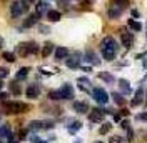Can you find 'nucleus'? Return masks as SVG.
<instances>
[{
    "instance_id": "obj_1",
    "label": "nucleus",
    "mask_w": 147,
    "mask_h": 143,
    "mask_svg": "<svg viewBox=\"0 0 147 143\" xmlns=\"http://www.w3.org/2000/svg\"><path fill=\"white\" fill-rule=\"evenodd\" d=\"M30 107L24 102H5L3 103V112L9 113V115H20V113H27Z\"/></svg>"
},
{
    "instance_id": "obj_2",
    "label": "nucleus",
    "mask_w": 147,
    "mask_h": 143,
    "mask_svg": "<svg viewBox=\"0 0 147 143\" xmlns=\"http://www.w3.org/2000/svg\"><path fill=\"white\" fill-rule=\"evenodd\" d=\"M17 53L20 57H28V55H37L38 53V45L35 42H25V43L17 45Z\"/></svg>"
},
{
    "instance_id": "obj_3",
    "label": "nucleus",
    "mask_w": 147,
    "mask_h": 143,
    "mask_svg": "<svg viewBox=\"0 0 147 143\" xmlns=\"http://www.w3.org/2000/svg\"><path fill=\"white\" fill-rule=\"evenodd\" d=\"M92 97H94V100L97 103H100V105H105L109 102V93L104 88H100V87H95V88L92 90Z\"/></svg>"
},
{
    "instance_id": "obj_4",
    "label": "nucleus",
    "mask_w": 147,
    "mask_h": 143,
    "mask_svg": "<svg viewBox=\"0 0 147 143\" xmlns=\"http://www.w3.org/2000/svg\"><path fill=\"white\" fill-rule=\"evenodd\" d=\"M104 115H105L104 108H94L89 113V120H90L92 123H100L102 120H104Z\"/></svg>"
},
{
    "instance_id": "obj_5",
    "label": "nucleus",
    "mask_w": 147,
    "mask_h": 143,
    "mask_svg": "<svg viewBox=\"0 0 147 143\" xmlns=\"http://www.w3.org/2000/svg\"><path fill=\"white\" fill-rule=\"evenodd\" d=\"M132 42H134V35H132V32H129V30H120V43L124 45L125 48H130L132 47Z\"/></svg>"
},
{
    "instance_id": "obj_6",
    "label": "nucleus",
    "mask_w": 147,
    "mask_h": 143,
    "mask_svg": "<svg viewBox=\"0 0 147 143\" xmlns=\"http://www.w3.org/2000/svg\"><path fill=\"white\" fill-rule=\"evenodd\" d=\"M38 95H40V87H38L37 83L27 85V88H25V97H27V98L35 100V98H38Z\"/></svg>"
},
{
    "instance_id": "obj_7",
    "label": "nucleus",
    "mask_w": 147,
    "mask_h": 143,
    "mask_svg": "<svg viewBox=\"0 0 147 143\" xmlns=\"http://www.w3.org/2000/svg\"><path fill=\"white\" fill-rule=\"evenodd\" d=\"M59 93H60V100H72L74 98V88L72 85L65 83L64 87L59 88Z\"/></svg>"
},
{
    "instance_id": "obj_8",
    "label": "nucleus",
    "mask_w": 147,
    "mask_h": 143,
    "mask_svg": "<svg viewBox=\"0 0 147 143\" xmlns=\"http://www.w3.org/2000/svg\"><path fill=\"white\" fill-rule=\"evenodd\" d=\"M24 12H25V10H24L22 3H20L18 0H15V2L10 3V15H12V18H18Z\"/></svg>"
},
{
    "instance_id": "obj_9",
    "label": "nucleus",
    "mask_w": 147,
    "mask_h": 143,
    "mask_svg": "<svg viewBox=\"0 0 147 143\" xmlns=\"http://www.w3.org/2000/svg\"><path fill=\"white\" fill-rule=\"evenodd\" d=\"M80 62H82L80 53H75L74 57H67V58H65V65H67L69 68H79V67H80Z\"/></svg>"
},
{
    "instance_id": "obj_10",
    "label": "nucleus",
    "mask_w": 147,
    "mask_h": 143,
    "mask_svg": "<svg viewBox=\"0 0 147 143\" xmlns=\"http://www.w3.org/2000/svg\"><path fill=\"white\" fill-rule=\"evenodd\" d=\"M100 48H110V50H115V52H117L119 45H117V42L114 40V37H105V38L100 42Z\"/></svg>"
},
{
    "instance_id": "obj_11",
    "label": "nucleus",
    "mask_w": 147,
    "mask_h": 143,
    "mask_svg": "<svg viewBox=\"0 0 147 143\" xmlns=\"http://www.w3.org/2000/svg\"><path fill=\"white\" fill-rule=\"evenodd\" d=\"M38 18H40V13H32V15H28L25 20H24V25L22 27L24 28H30V27H34V25H37V22H38Z\"/></svg>"
},
{
    "instance_id": "obj_12",
    "label": "nucleus",
    "mask_w": 147,
    "mask_h": 143,
    "mask_svg": "<svg viewBox=\"0 0 147 143\" xmlns=\"http://www.w3.org/2000/svg\"><path fill=\"white\" fill-rule=\"evenodd\" d=\"M122 7H119V5H110L109 10H107V15H109V18H119L120 17V13H122Z\"/></svg>"
},
{
    "instance_id": "obj_13",
    "label": "nucleus",
    "mask_w": 147,
    "mask_h": 143,
    "mask_svg": "<svg viewBox=\"0 0 147 143\" xmlns=\"http://www.w3.org/2000/svg\"><path fill=\"white\" fill-rule=\"evenodd\" d=\"M87 63H90V65H99L100 63V60L97 58V55H95V52L94 50H87L85 52V58H84Z\"/></svg>"
},
{
    "instance_id": "obj_14",
    "label": "nucleus",
    "mask_w": 147,
    "mask_h": 143,
    "mask_svg": "<svg viewBox=\"0 0 147 143\" xmlns=\"http://www.w3.org/2000/svg\"><path fill=\"white\" fill-rule=\"evenodd\" d=\"M54 55H55V60H64L69 57V48L65 47H57L54 50Z\"/></svg>"
},
{
    "instance_id": "obj_15",
    "label": "nucleus",
    "mask_w": 147,
    "mask_h": 143,
    "mask_svg": "<svg viewBox=\"0 0 147 143\" xmlns=\"http://www.w3.org/2000/svg\"><path fill=\"white\" fill-rule=\"evenodd\" d=\"M119 88L122 95H130L132 93V88H130V83H129L125 78H120L119 80Z\"/></svg>"
},
{
    "instance_id": "obj_16",
    "label": "nucleus",
    "mask_w": 147,
    "mask_h": 143,
    "mask_svg": "<svg viewBox=\"0 0 147 143\" xmlns=\"http://www.w3.org/2000/svg\"><path fill=\"white\" fill-rule=\"evenodd\" d=\"M54 50H55V45L52 43V42H45V43L42 45V52H40V53H42L44 58H47V57H50V53H52Z\"/></svg>"
},
{
    "instance_id": "obj_17",
    "label": "nucleus",
    "mask_w": 147,
    "mask_h": 143,
    "mask_svg": "<svg viewBox=\"0 0 147 143\" xmlns=\"http://www.w3.org/2000/svg\"><path fill=\"white\" fill-rule=\"evenodd\" d=\"M72 108L77 113H87V112H89V105H87L85 102H74Z\"/></svg>"
},
{
    "instance_id": "obj_18",
    "label": "nucleus",
    "mask_w": 147,
    "mask_h": 143,
    "mask_svg": "<svg viewBox=\"0 0 147 143\" xmlns=\"http://www.w3.org/2000/svg\"><path fill=\"white\" fill-rule=\"evenodd\" d=\"M102 52V57H104V60H107V62H112L114 58H115V50H110V48H100Z\"/></svg>"
},
{
    "instance_id": "obj_19",
    "label": "nucleus",
    "mask_w": 147,
    "mask_h": 143,
    "mask_svg": "<svg viewBox=\"0 0 147 143\" xmlns=\"http://www.w3.org/2000/svg\"><path fill=\"white\" fill-rule=\"evenodd\" d=\"M142 98H144V90L139 88L137 92H136V97H134V100L130 102V105H132V107H139V105L142 103Z\"/></svg>"
},
{
    "instance_id": "obj_20",
    "label": "nucleus",
    "mask_w": 147,
    "mask_h": 143,
    "mask_svg": "<svg viewBox=\"0 0 147 143\" xmlns=\"http://www.w3.org/2000/svg\"><path fill=\"white\" fill-rule=\"evenodd\" d=\"M28 72H30V67H22V68L15 73V80H24V78H27Z\"/></svg>"
},
{
    "instance_id": "obj_21",
    "label": "nucleus",
    "mask_w": 147,
    "mask_h": 143,
    "mask_svg": "<svg viewBox=\"0 0 147 143\" xmlns=\"http://www.w3.org/2000/svg\"><path fill=\"white\" fill-rule=\"evenodd\" d=\"M60 12L59 10H49L47 12V18H49V22H59L60 20Z\"/></svg>"
},
{
    "instance_id": "obj_22",
    "label": "nucleus",
    "mask_w": 147,
    "mask_h": 143,
    "mask_svg": "<svg viewBox=\"0 0 147 143\" xmlns=\"http://www.w3.org/2000/svg\"><path fill=\"white\" fill-rule=\"evenodd\" d=\"M9 88H10V93H12V95H15V97L22 95V88H20V85H18L17 82H12L9 85Z\"/></svg>"
},
{
    "instance_id": "obj_23",
    "label": "nucleus",
    "mask_w": 147,
    "mask_h": 143,
    "mask_svg": "<svg viewBox=\"0 0 147 143\" xmlns=\"http://www.w3.org/2000/svg\"><path fill=\"white\" fill-rule=\"evenodd\" d=\"M49 3H47V2H37V13H40V15H42V13H47V12H49Z\"/></svg>"
},
{
    "instance_id": "obj_24",
    "label": "nucleus",
    "mask_w": 147,
    "mask_h": 143,
    "mask_svg": "<svg viewBox=\"0 0 147 143\" xmlns=\"http://www.w3.org/2000/svg\"><path fill=\"white\" fill-rule=\"evenodd\" d=\"M67 128H69V133H75L77 130H80V128H82V123H80V122H75V120H72V122H70V125L67 126Z\"/></svg>"
},
{
    "instance_id": "obj_25",
    "label": "nucleus",
    "mask_w": 147,
    "mask_h": 143,
    "mask_svg": "<svg viewBox=\"0 0 147 143\" xmlns=\"http://www.w3.org/2000/svg\"><path fill=\"white\" fill-rule=\"evenodd\" d=\"M112 98H114V102H115L117 105H124V103H125L124 95H122V93H119V92H114V93H112Z\"/></svg>"
},
{
    "instance_id": "obj_26",
    "label": "nucleus",
    "mask_w": 147,
    "mask_h": 143,
    "mask_svg": "<svg viewBox=\"0 0 147 143\" xmlns=\"http://www.w3.org/2000/svg\"><path fill=\"white\" fill-rule=\"evenodd\" d=\"M28 128L34 130V132H35V130H42V128H44V122H42V120H34V122H30Z\"/></svg>"
},
{
    "instance_id": "obj_27",
    "label": "nucleus",
    "mask_w": 147,
    "mask_h": 143,
    "mask_svg": "<svg viewBox=\"0 0 147 143\" xmlns=\"http://www.w3.org/2000/svg\"><path fill=\"white\" fill-rule=\"evenodd\" d=\"M99 78H102V80L107 82V83H114V82H115V78H114L110 73H107V72H100V73H99Z\"/></svg>"
},
{
    "instance_id": "obj_28",
    "label": "nucleus",
    "mask_w": 147,
    "mask_h": 143,
    "mask_svg": "<svg viewBox=\"0 0 147 143\" xmlns=\"http://www.w3.org/2000/svg\"><path fill=\"white\" fill-rule=\"evenodd\" d=\"M2 58L5 60V62H10V63H13L17 58H15V53H12V52H3L2 53Z\"/></svg>"
},
{
    "instance_id": "obj_29",
    "label": "nucleus",
    "mask_w": 147,
    "mask_h": 143,
    "mask_svg": "<svg viewBox=\"0 0 147 143\" xmlns=\"http://www.w3.org/2000/svg\"><path fill=\"white\" fill-rule=\"evenodd\" d=\"M10 135H12V133H10V128L7 125L0 126V138H9Z\"/></svg>"
},
{
    "instance_id": "obj_30",
    "label": "nucleus",
    "mask_w": 147,
    "mask_h": 143,
    "mask_svg": "<svg viewBox=\"0 0 147 143\" xmlns=\"http://www.w3.org/2000/svg\"><path fill=\"white\" fill-rule=\"evenodd\" d=\"M127 25H129L130 28H132L134 32H140V30H142V25H140L139 22H136V20H129V23H127Z\"/></svg>"
},
{
    "instance_id": "obj_31",
    "label": "nucleus",
    "mask_w": 147,
    "mask_h": 143,
    "mask_svg": "<svg viewBox=\"0 0 147 143\" xmlns=\"http://www.w3.org/2000/svg\"><path fill=\"white\" fill-rule=\"evenodd\" d=\"M110 128H112V125H110V123H104V125L100 126V130H99V133H100V135L109 133V132H110Z\"/></svg>"
},
{
    "instance_id": "obj_32",
    "label": "nucleus",
    "mask_w": 147,
    "mask_h": 143,
    "mask_svg": "<svg viewBox=\"0 0 147 143\" xmlns=\"http://www.w3.org/2000/svg\"><path fill=\"white\" fill-rule=\"evenodd\" d=\"M109 143H124V138H120L117 135H114V136H110L109 138Z\"/></svg>"
},
{
    "instance_id": "obj_33",
    "label": "nucleus",
    "mask_w": 147,
    "mask_h": 143,
    "mask_svg": "<svg viewBox=\"0 0 147 143\" xmlns=\"http://www.w3.org/2000/svg\"><path fill=\"white\" fill-rule=\"evenodd\" d=\"M9 77V70L5 68V67H0V80H3V78H7Z\"/></svg>"
},
{
    "instance_id": "obj_34",
    "label": "nucleus",
    "mask_w": 147,
    "mask_h": 143,
    "mask_svg": "<svg viewBox=\"0 0 147 143\" xmlns=\"http://www.w3.org/2000/svg\"><path fill=\"white\" fill-rule=\"evenodd\" d=\"M127 2H129V0H114V3H115V5H119V7H122V9H125V7H127Z\"/></svg>"
},
{
    "instance_id": "obj_35",
    "label": "nucleus",
    "mask_w": 147,
    "mask_h": 143,
    "mask_svg": "<svg viewBox=\"0 0 147 143\" xmlns=\"http://www.w3.org/2000/svg\"><path fill=\"white\" fill-rule=\"evenodd\" d=\"M136 120H139V122H147V113H139V115H136Z\"/></svg>"
},
{
    "instance_id": "obj_36",
    "label": "nucleus",
    "mask_w": 147,
    "mask_h": 143,
    "mask_svg": "<svg viewBox=\"0 0 147 143\" xmlns=\"http://www.w3.org/2000/svg\"><path fill=\"white\" fill-rule=\"evenodd\" d=\"M38 30H40V33H49L50 32V28L47 25H38Z\"/></svg>"
},
{
    "instance_id": "obj_37",
    "label": "nucleus",
    "mask_w": 147,
    "mask_h": 143,
    "mask_svg": "<svg viewBox=\"0 0 147 143\" xmlns=\"http://www.w3.org/2000/svg\"><path fill=\"white\" fill-rule=\"evenodd\" d=\"M127 140H129V142H132V140H134V130H132V128H129V130H127Z\"/></svg>"
},
{
    "instance_id": "obj_38",
    "label": "nucleus",
    "mask_w": 147,
    "mask_h": 143,
    "mask_svg": "<svg viewBox=\"0 0 147 143\" xmlns=\"http://www.w3.org/2000/svg\"><path fill=\"white\" fill-rule=\"evenodd\" d=\"M120 128L129 130V128H130V126H129V120H122V122H120Z\"/></svg>"
},
{
    "instance_id": "obj_39",
    "label": "nucleus",
    "mask_w": 147,
    "mask_h": 143,
    "mask_svg": "<svg viewBox=\"0 0 147 143\" xmlns=\"http://www.w3.org/2000/svg\"><path fill=\"white\" fill-rule=\"evenodd\" d=\"M30 142H32V143H45V142H42V140H40L38 136H35V135H34V136L30 138Z\"/></svg>"
},
{
    "instance_id": "obj_40",
    "label": "nucleus",
    "mask_w": 147,
    "mask_h": 143,
    "mask_svg": "<svg viewBox=\"0 0 147 143\" xmlns=\"http://www.w3.org/2000/svg\"><path fill=\"white\" fill-rule=\"evenodd\" d=\"M9 143H18V140L13 136V135H10V136H9Z\"/></svg>"
},
{
    "instance_id": "obj_41",
    "label": "nucleus",
    "mask_w": 147,
    "mask_h": 143,
    "mask_svg": "<svg viewBox=\"0 0 147 143\" xmlns=\"http://www.w3.org/2000/svg\"><path fill=\"white\" fill-rule=\"evenodd\" d=\"M25 135H27V132H25V130H20V133H18V138L22 140V138H25Z\"/></svg>"
},
{
    "instance_id": "obj_42",
    "label": "nucleus",
    "mask_w": 147,
    "mask_h": 143,
    "mask_svg": "<svg viewBox=\"0 0 147 143\" xmlns=\"http://www.w3.org/2000/svg\"><path fill=\"white\" fill-rule=\"evenodd\" d=\"M5 98H7V93L5 92H0V102H3Z\"/></svg>"
},
{
    "instance_id": "obj_43",
    "label": "nucleus",
    "mask_w": 147,
    "mask_h": 143,
    "mask_svg": "<svg viewBox=\"0 0 147 143\" xmlns=\"http://www.w3.org/2000/svg\"><path fill=\"white\" fill-rule=\"evenodd\" d=\"M120 115L127 116V115H129V110H127V108H122V110H120Z\"/></svg>"
},
{
    "instance_id": "obj_44",
    "label": "nucleus",
    "mask_w": 147,
    "mask_h": 143,
    "mask_svg": "<svg viewBox=\"0 0 147 143\" xmlns=\"http://www.w3.org/2000/svg\"><path fill=\"white\" fill-rule=\"evenodd\" d=\"M139 15H140V13H139L137 10H132V17H136V18H137Z\"/></svg>"
},
{
    "instance_id": "obj_45",
    "label": "nucleus",
    "mask_w": 147,
    "mask_h": 143,
    "mask_svg": "<svg viewBox=\"0 0 147 143\" xmlns=\"http://www.w3.org/2000/svg\"><path fill=\"white\" fill-rule=\"evenodd\" d=\"M2 47H3V38L0 37V50H2Z\"/></svg>"
},
{
    "instance_id": "obj_46",
    "label": "nucleus",
    "mask_w": 147,
    "mask_h": 143,
    "mask_svg": "<svg viewBox=\"0 0 147 143\" xmlns=\"http://www.w3.org/2000/svg\"><path fill=\"white\" fill-rule=\"evenodd\" d=\"M2 87H3V82L0 80V90H2Z\"/></svg>"
},
{
    "instance_id": "obj_47",
    "label": "nucleus",
    "mask_w": 147,
    "mask_h": 143,
    "mask_svg": "<svg viewBox=\"0 0 147 143\" xmlns=\"http://www.w3.org/2000/svg\"><path fill=\"white\" fill-rule=\"evenodd\" d=\"M74 143H82V142H80V140H77V142H74Z\"/></svg>"
},
{
    "instance_id": "obj_48",
    "label": "nucleus",
    "mask_w": 147,
    "mask_h": 143,
    "mask_svg": "<svg viewBox=\"0 0 147 143\" xmlns=\"http://www.w3.org/2000/svg\"><path fill=\"white\" fill-rule=\"evenodd\" d=\"M94 143H104V142H94Z\"/></svg>"
},
{
    "instance_id": "obj_49",
    "label": "nucleus",
    "mask_w": 147,
    "mask_h": 143,
    "mask_svg": "<svg viewBox=\"0 0 147 143\" xmlns=\"http://www.w3.org/2000/svg\"><path fill=\"white\" fill-rule=\"evenodd\" d=\"M30 2H35V0H30Z\"/></svg>"
},
{
    "instance_id": "obj_50",
    "label": "nucleus",
    "mask_w": 147,
    "mask_h": 143,
    "mask_svg": "<svg viewBox=\"0 0 147 143\" xmlns=\"http://www.w3.org/2000/svg\"><path fill=\"white\" fill-rule=\"evenodd\" d=\"M0 143H2V140H0Z\"/></svg>"
}]
</instances>
